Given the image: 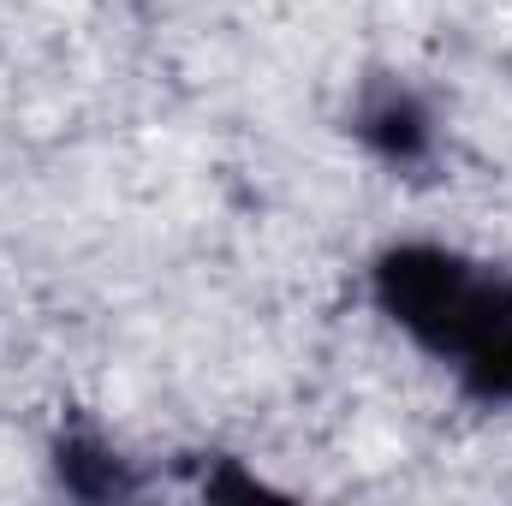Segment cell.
<instances>
[{"label": "cell", "mask_w": 512, "mask_h": 506, "mask_svg": "<svg viewBox=\"0 0 512 506\" xmlns=\"http://www.w3.org/2000/svg\"><path fill=\"white\" fill-rule=\"evenodd\" d=\"M382 304L435 358L483 393H512V286L447 251H393L382 262Z\"/></svg>", "instance_id": "6da1fadb"}]
</instances>
